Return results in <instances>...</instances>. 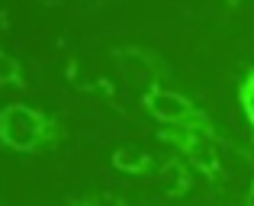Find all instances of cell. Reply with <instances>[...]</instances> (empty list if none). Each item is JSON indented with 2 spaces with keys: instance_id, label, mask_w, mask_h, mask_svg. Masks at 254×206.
Here are the masks:
<instances>
[{
  "instance_id": "obj_1",
  "label": "cell",
  "mask_w": 254,
  "mask_h": 206,
  "mask_svg": "<svg viewBox=\"0 0 254 206\" xmlns=\"http://www.w3.org/2000/svg\"><path fill=\"white\" fill-rule=\"evenodd\" d=\"M55 138H58V126L45 113L32 110L26 103H6L0 110V142L16 155L42 151Z\"/></svg>"
},
{
  "instance_id": "obj_2",
  "label": "cell",
  "mask_w": 254,
  "mask_h": 206,
  "mask_svg": "<svg viewBox=\"0 0 254 206\" xmlns=\"http://www.w3.org/2000/svg\"><path fill=\"white\" fill-rule=\"evenodd\" d=\"M145 110L161 126H199V129H212L206 113L199 110L190 97L164 90V87H158V84H151V87L145 90Z\"/></svg>"
},
{
  "instance_id": "obj_3",
  "label": "cell",
  "mask_w": 254,
  "mask_h": 206,
  "mask_svg": "<svg viewBox=\"0 0 254 206\" xmlns=\"http://www.w3.org/2000/svg\"><path fill=\"white\" fill-rule=\"evenodd\" d=\"M113 164H116L119 171H126V174H151V168H155V161H151V155H145L142 148H132V145H126V148H116L113 151Z\"/></svg>"
},
{
  "instance_id": "obj_4",
  "label": "cell",
  "mask_w": 254,
  "mask_h": 206,
  "mask_svg": "<svg viewBox=\"0 0 254 206\" xmlns=\"http://www.w3.org/2000/svg\"><path fill=\"white\" fill-rule=\"evenodd\" d=\"M0 84H3V87H23L26 84L23 65H19L10 52H3V49H0Z\"/></svg>"
},
{
  "instance_id": "obj_5",
  "label": "cell",
  "mask_w": 254,
  "mask_h": 206,
  "mask_svg": "<svg viewBox=\"0 0 254 206\" xmlns=\"http://www.w3.org/2000/svg\"><path fill=\"white\" fill-rule=\"evenodd\" d=\"M238 103H242V113L251 126V136H254V68L245 74V81L238 84Z\"/></svg>"
},
{
  "instance_id": "obj_6",
  "label": "cell",
  "mask_w": 254,
  "mask_h": 206,
  "mask_svg": "<svg viewBox=\"0 0 254 206\" xmlns=\"http://www.w3.org/2000/svg\"><path fill=\"white\" fill-rule=\"evenodd\" d=\"M245 203H251V206H254V184H251V190H248V194H245Z\"/></svg>"
},
{
  "instance_id": "obj_7",
  "label": "cell",
  "mask_w": 254,
  "mask_h": 206,
  "mask_svg": "<svg viewBox=\"0 0 254 206\" xmlns=\"http://www.w3.org/2000/svg\"><path fill=\"white\" fill-rule=\"evenodd\" d=\"M225 3H229V6H238V3H242V0H225Z\"/></svg>"
}]
</instances>
